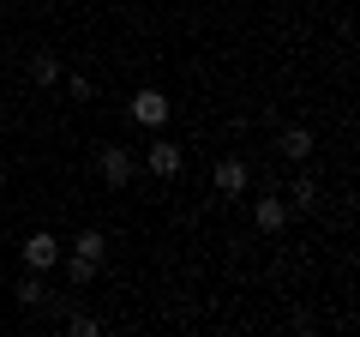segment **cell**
<instances>
[{"instance_id":"obj_1","label":"cell","mask_w":360,"mask_h":337,"mask_svg":"<svg viewBox=\"0 0 360 337\" xmlns=\"http://www.w3.org/2000/svg\"><path fill=\"white\" fill-rule=\"evenodd\" d=\"M127 115H132V127H168V115H174V103H168L162 91H132V103H127Z\"/></svg>"},{"instance_id":"obj_2","label":"cell","mask_w":360,"mask_h":337,"mask_svg":"<svg viewBox=\"0 0 360 337\" xmlns=\"http://www.w3.org/2000/svg\"><path fill=\"white\" fill-rule=\"evenodd\" d=\"M210 187H217L222 199H240L246 187H252V168H246V157H217V168H210Z\"/></svg>"},{"instance_id":"obj_3","label":"cell","mask_w":360,"mask_h":337,"mask_svg":"<svg viewBox=\"0 0 360 337\" xmlns=\"http://www.w3.org/2000/svg\"><path fill=\"white\" fill-rule=\"evenodd\" d=\"M96 175H103V187H132V151L127 145H103V151H96Z\"/></svg>"},{"instance_id":"obj_4","label":"cell","mask_w":360,"mask_h":337,"mask_svg":"<svg viewBox=\"0 0 360 337\" xmlns=\"http://www.w3.org/2000/svg\"><path fill=\"white\" fill-rule=\"evenodd\" d=\"M18 253H25V265L42 277V271H54V265H60V253H66V247L54 241L49 229H37V235H25V247H18Z\"/></svg>"},{"instance_id":"obj_5","label":"cell","mask_w":360,"mask_h":337,"mask_svg":"<svg viewBox=\"0 0 360 337\" xmlns=\"http://www.w3.org/2000/svg\"><path fill=\"white\" fill-rule=\"evenodd\" d=\"M288 217H295V211H288V199H283V193L252 199V229H258V235H283V229H288Z\"/></svg>"},{"instance_id":"obj_6","label":"cell","mask_w":360,"mask_h":337,"mask_svg":"<svg viewBox=\"0 0 360 337\" xmlns=\"http://www.w3.org/2000/svg\"><path fill=\"white\" fill-rule=\"evenodd\" d=\"M180 163H186V157H180L174 139H150V145H144V168H150V175H162V181H174Z\"/></svg>"},{"instance_id":"obj_7","label":"cell","mask_w":360,"mask_h":337,"mask_svg":"<svg viewBox=\"0 0 360 337\" xmlns=\"http://www.w3.org/2000/svg\"><path fill=\"white\" fill-rule=\"evenodd\" d=\"M312 151H319L312 127H276V157H288V163H307Z\"/></svg>"},{"instance_id":"obj_8","label":"cell","mask_w":360,"mask_h":337,"mask_svg":"<svg viewBox=\"0 0 360 337\" xmlns=\"http://www.w3.org/2000/svg\"><path fill=\"white\" fill-rule=\"evenodd\" d=\"M319 193H324V187H319V175H307V168H300V175H295V181H288V211H319Z\"/></svg>"},{"instance_id":"obj_9","label":"cell","mask_w":360,"mask_h":337,"mask_svg":"<svg viewBox=\"0 0 360 337\" xmlns=\"http://www.w3.org/2000/svg\"><path fill=\"white\" fill-rule=\"evenodd\" d=\"M60 271H66V283H72V289H90L103 265H96V259H84V253H60Z\"/></svg>"},{"instance_id":"obj_10","label":"cell","mask_w":360,"mask_h":337,"mask_svg":"<svg viewBox=\"0 0 360 337\" xmlns=\"http://www.w3.org/2000/svg\"><path fill=\"white\" fill-rule=\"evenodd\" d=\"M60 54H30V85H42V91H49V85H60Z\"/></svg>"},{"instance_id":"obj_11","label":"cell","mask_w":360,"mask_h":337,"mask_svg":"<svg viewBox=\"0 0 360 337\" xmlns=\"http://www.w3.org/2000/svg\"><path fill=\"white\" fill-rule=\"evenodd\" d=\"M72 253H84V259L103 265V259H108V235H103V229H78V235H72Z\"/></svg>"},{"instance_id":"obj_12","label":"cell","mask_w":360,"mask_h":337,"mask_svg":"<svg viewBox=\"0 0 360 337\" xmlns=\"http://www.w3.org/2000/svg\"><path fill=\"white\" fill-rule=\"evenodd\" d=\"M13 295H18V301H25V307H49V301H54V295H49V289H42V283H37V271H30V277H18V289H13Z\"/></svg>"},{"instance_id":"obj_13","label":"cell","mask_w":360,"mask_h":337,"mask_svg":"<svg viewBox=\"0 0 360 337\" xmlns=\"http://www.w3.org/2000/svg\"><path fill=\"white\" fill-rule=\"evenodd\" d=\"M60 85H66V97H72V103H90V97H96V85H90L84 73H60Z\"/></svg>"},{"instance_id":"obj_14","label":"cell","mask_w":360,"mask_h":337,"mask_svg":"<svg viewBox=\"0 0 360 337\" xmlns=\"http://www.w3.org/2000/svg\"><path fill=\"white\" fill-rule=\"evenodd\" d=\"M66 331H72V337H96V331H103V325L90 319V313H66Z\"/></svg>"},{"instance_id":"obj_15","label":"cell","mask_w":360,"mask_h":337,"mask_svg":"<svg viewBox=\"0 0 360 337\" xmlns=\"http://www.w3.org/2000/svg\"><path fill=\"white\" fill-rule=\"evenodd\" d=\"M0 193H6V168H0Z\"/></svg>"},{"instance_id":"obj_16","label":"cell","mask_w":360,"mask_h":337,"mask_svg":"<svg viewBox=\"0 0 360 337\" xmlns=\"http://www.w3.org/2000/svg\"><path fill=\"white\" fill-rule=\"evenodd\" d=\"M0 85H6V66H0Z\"/></svg>"}]
</instances>
